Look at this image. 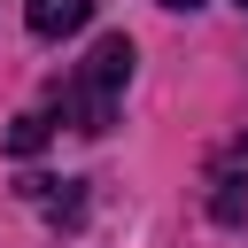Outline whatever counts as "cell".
Listing matches in <instances>:
<instances>
[{"label":"cell","instance_id":"cell-1","mask_svg":"<svg viewBox=\"0 0 248 248\" xmlns=\"http://www.w3.org/2000/svg\"><path fill=\"white\" fill-rule=\"evenodd\" d=\"M124 78H132V39H124V31L93 39V54L78 62V78H70V93H62L70 124H78V132H108V124H116V93H124Z\"/></svg>","mask_w":248,"mask_h":248},{"label":"cell","instance_id":"cell-2","mask_svg":"<svg viewBox=\"0 0 248 248\" xmlns=\"http://www.w3.org/2000/svg\"><path fill=\"white\" fill-rule=\"evenodd\" d=\"M209 186H217V194H209V209L232 225V217L248 209V132H240V140H232V147L209 163Z\"/></svg>","mask_w":248,"mask_h":248},{"label":"cell","instance_id":"cell-3","mask_svg":"<svg viewBox=\"0 0 248 248\" xmlns=\"http://www.w3.org/2000/svg\"><path fill=\"white\" fill-rule=\"evenodd\" d=\"M85 16H93V0H23V23L39 39H70V31H85Z\"/></svg>","mask_w":248,"mask_h":248},{"label":"cell","instance_id":"cell-4","mask_svg":"<svg viewBox=\"0 0 248 248\" xmlns=\"http://www.w3.org/2000/svg\"><path fill=\"white\" fill-rule=\"evenodd\" d=\"M31 202H39L46 217H62V225L78 217V186H70V178H31Z\"/></svg>","mask_w":248,"mask_h":248},{"label":"cell","instance_id":"cell-5","mask_svg":"<svg viewBox=\"0 0 248 248\" xmlns=\"http://www.w3.org/2000/svg\"><path fill=\"white\" fill-rule=\"evenodd\" d=\"M46 147V116L31 108V116H16V132H8V155H39Z\"/></svg>","mask_w":248,"mask_h":248},{"label":"cell","instance_id":"cell-6","mask_svg":"<svg viewBox=\"0 0 248 248\" xmlns=\"http://www.w3.org/2000/svg\"><path fill=\"white\" fill-rule=\"evenodd\" d=\"M163 8H202V0H163Z\"/></svg>","mask_w":248,"mask_h":248},{"label":"cell","instance_id":"cell-7","mask_svg":"<svg viewBox=\"0 0 248 248\" xmlns=\"http://www.w3.org/2000/svg\"><path fill=\"white\" fill-rule=\"evenodd\" d=\"M240 8H248V0H240Z\"/></svg>","mask_w":248,"mask_h":248}]
</instances>
